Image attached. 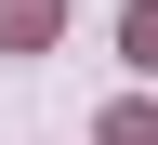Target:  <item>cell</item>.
Masks as SVG:
<instances>
[{
    "label": "cell",
    "instance_id": "6da1fadb",
    "mask_svg": "<svg viewBox=\"0 0 158 145\" xmlns=\"http://www.w3.org/2000/svg\"><path fill=\"white\" fill-rule=\"evenodd\" d=\"M53 27H66V0H0V53H40Z\"/></svg>",
    "mask_w": 158,
    "mask_h": 145
},
{
    "label": "cell",
    "instance_id": "7a4b0ae2",
    "mask_svg": "<svg viewBox=\"0 0 158 145\" xmlns=\"http://www.w3.org/2000/svg\"><path fill=\"white\" fill-rule=\"evenodd\" d=\"M118 53H132V66L158 79V0H132V13H118Z\"/></svg>",
    "mask_w": 158,
    "mask_h": 145
},
{
    "label": "cell",
    "instance_id": "3957f363",
    "mask_svg": "<svg viewBox=\"0 0 158 145\" xmlns=\"http://www.w3.org/2000/svg\"><path fill=\"white\" fill-rule=\"evenodd\" d=\"M106 145H158V106H106Z\"/></svg>",
    "mask_w": 158,
    "mask_h": 145
}]
</instances>
